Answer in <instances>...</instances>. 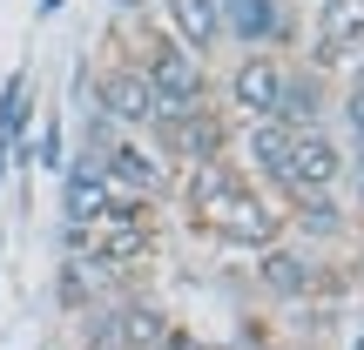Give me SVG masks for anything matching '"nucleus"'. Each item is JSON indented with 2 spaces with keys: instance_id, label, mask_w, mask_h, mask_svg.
<instances>
[{
  "instance_id": "1",
  "label": "nucleus",
  "mask_w": 364,
  "mask_h": 350,
  "mask_svg": "<svg viewBox=\"0 0 364 350\" xmlns=\"http://www.w3.org/2000/svg\"><path fill=\"white\" fill-rule=\"evenodd\" d=\"M135 67H142V81L156 88V102H162V115H182V108H196V102H209V75H203V61H196L189 48H182L176 34H142V54H135Z\"/></svg>"
},
{
  "instance_id": "2",
  "label": "nucleus",
  "mask_w": 364,
  "mask_h": 350,
  "mask_svg": "<svg viewBox=\"0 0 364 350\" xmlns=\"http://www.w3.org/2000/svg\"><path fill=\"white\" fill-rule=\"evenodd\" d=\"M149 135H156L176 162L196 169V162H216L223 148H230V115H216L209 102H196V108H182V115H162Z\"/></svg>"
},
{
  "instance_id": "3",
  "label": "nucleus",
  "mask_w": 364,
  "mask_h": 350,
  "mask_svg": "<svg viewBox=\"0 0 364 350\" xmlns=\"http://www.w3.org/2000/svg\"><path fill=\"white\" fill-rule=\"evenodd\" d=\"M344 182V148L331 128H304L290 135V162H284V195H331Z\"/></svg>"
},
{
  "instance_id": "4",
  "label": "nucleus",
  "mask_w": 364,
  "mask_h": 350,
  "mask_svg": "<svg viewBox=\"0 0 364 350\" xmlns=\"http://www.w3.org/2000/svg\"><path fill=\"white\" fill-rule=\"evenodd\" d=\"M95 108H102L115 128H156L162 121V102H156V88L142 81L135 61H115V67L95 75Z\"/></svg>"
},
{
  "instance_id": "5",
  "label": "nucleus",
  "mask_w": 364,
  "mask_h": 350,
  "mask_svg": "<svg viewBox=\"0 0 364 350\" xmlns=\"http://www.w3.org/2000/svg\"><path fill=\"white\" fill-rule=\"evenodd\" d=\"M203 229L216 236V243H230V249H270V243H284V216H277V209L263 202L250 182H243V189H236L230 202H223L216 216L203 222Z\"/></svg>"
},
{
  "instance_id": "6",
  "label": "nucleus",
  "mask_w": 364,
  "mask_h": 350,
  "mask_svg": "<svg viewBox=\"0 0 364 350\" xmlns=\"http://www.w3.org/2000/svg\"><path fill=\"white\" fill-rule=\"evenodd\" d=\"M284 75H290V67L277 61L270 48H250L243 61L230 67V108L243 121H270L277 115V94H284Z\"/></svg>"
},
{
  "instance_id": "7",
  "label": "nucleus",
  "mask_w": 364,
  "mask_h": 350,
  "mask_svg": "<svg viewBox=\"0 0 364 350\" xmlns=\"http://www.w3.org/2000/svg\"><path fill=\"white\" fill-rule=\"evenodd\" d=\"M351 54H364V0H324L317 7V40H311V67L331 75Z\"/></svg>"
},
{
  "instance_id": "8",
  "label": "nucleus",
  "mask_w": 364,
  "mask_h": 350,
  "mask_svg": "<svg viewBox=\"0 0 364 350\" xmlns=\"http://www.w3.org/2000/svg\"><path fill=\"white\" fill-rule=\"evenodd\" d=\"M95 175H102L108 189H122V195H142V202L169 189V175H162V155H149V148H142V142H129V135H115V142L102 148Z\"/></svg>"
},
{
  "instance_id": "9",
  "label": "nucleus",
  "mask_w": 364,
  "mask_h": 350,
  "mask_svg": "<svg viewBox=\"0 0 364 350\" xmlns=\"http://www.w3.org/2000/svg\"><path fill=\"white\" fill-rule=\"evenodd\" d=\"M317 256L311 249H297V243H270V249H257V283L270 290V297H311V283H317Z\"/></svg>"
},
{
  "instance_id": "10",
  "label": "nucleus",
  "mask_w": 364,
  "mask_h": 350,
  "mask_svg": "<svg viewBox=\"0 0 364 350\" xmlns=\"http://www.w3.org/2000/svg\"><path fill=\"white\" fill-rule=\"evenodd\" d=\"M223 7V34H236L243 48H277L290 27L284 0H216Z\"/></svg>"
},
{
  "instance_id": "11",
  "label": "nucleus",
  "mask_w": 364,
  "mask_h": 350,
  "mask_svg": "<svg viewBox=\"0 0 364 350\" xmlns=\"http://www.w3.org/2000/svg\"><path fill=\"white\" fill-rule=\"evenodd\" d=\"M270 121H284L290 135H304V128H324V75L317 67H290L284 75V94H277V115Z\"/></svg>"
},
{
  "instance_id": "12",
  "label": "nucleus",
  "mask_w": 364,
  "mask_h": 350,
  "mask_svg": "<svg viewBox=\"0 0 364 350\" xmlns=\"http://www.w3.org/2000/svg\"><path fill=\"white\" fill-rule=\"evenodd\" d=\"M169 34L203 61V54L223 40V7L216 0H169Z\"/></svg>"
},
{
  "instance_id": "13",
  "label": "nucleus",
  "mask_w": 364,
  "mask_h": 350,
  "mask_svg": "<svg viewBox=\"0 0 364 350\" xmlns=\"http://www.w3.org/2000/svg\"><path fill=\"white\" fill-rule=\"evenodd\" d=\"M243 162L257 169L263 182L284 189V162H290V128L284 121H243Z\"/></svg>"
},
{
  "instance_id": "14",
  "label": "nucleus",
  "mask_w": 364,
  "mask_h": 350,
  "mask_svg": "<svg viewBox=\"0 0 364 350\" xmlns=\"http://www.w3.org/2000/svg\"><path fill=\"white\" fill-rule=\"evenodd\" d=\"M108 202H115V189L95 169H68V236H88L108 216Z\"/></svg>"
},
{
  "instance_id": "15",
  "label": "nucleus",
  "mask_w": 364,
  "mask_h": 350,
  "mask_svg": "<svg viewBox=\"0 0 364 350\" xmlns=\"http://www.w3.org/2000/svg\"><path fill=\"white\" fill-rule=\"evenodd\" d=\"M290 216H297L304 236H338V229H344V202H338V189H331V195H290Z\"/></svg>"
},
{
  "instance_id": "16",
  "label": "nucleus",
  "mask_w": 364,
  "mask_h": 350,
  "mask_svg": "<svg viewBox=\"0 0 364 350\" xmlns=\"http://www.w3.org/2000/svg\"><path fill=\"white\" fill-rule=\"evenodd\" d=\"M81 350H129V337H122V324H115V303H108V310H88Z\"/></svg>"
},
{
  "instance_id": "17",
  "label": "nucleus",
  "mask_w": 364,
  "mask_h": 350,
  "mask_svg": "<svg viewBox=\"0 0 364 350\" xmlns=\"http://www.w3.org/2000/svg\"><path fill=\"white\" fill-rule=\"evenodd\" d=\"M344 128H351V148H364V94L344 88Z\"/></svg>"
},
{
  "instance_id": "18",
  "label": "nucleus",
  "mask_w": 364,
  "mask_h": 350,
  "mask_svg": "<svg viewBox=\"0 0 364 350\" xmlns=\"http://www.w3.org/2000/svg\"><path fill=\"white\" fill-rule=\"evenodd\" d=\"M344 169H351V195H358V209H364V148H351V162H344Z\"/></svg>"
},
{
  "instance_id": "19",
  "label": "nucleus",
  "mask_w": 364,
  "mask_h": 350,
  "mask_svg": "<svg viewBox=\"0 0 364 350\" xmlns=\"http://www.w3.org/2000/svg\"><path fill=\"white\" fill-rule=\"evenodd\" d=\"M351 94H364V54L351 61Z\"/></svg>"
},
{
  "instance_id": "20",
  "label": "nucleus",
  "mask_w": 364,
  "mask_h": 350,
  "mask_svg": "<svg viewBox=\"0 0 364 350\" xmlns=\"http://www.w3.org/2000/svg\"><path fill=\"white\" fill-rule=\"evenodd\" d=\"M358 350H364V337H358Z\"/></svg>"
}]
</instances>
